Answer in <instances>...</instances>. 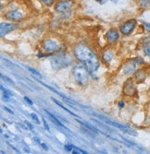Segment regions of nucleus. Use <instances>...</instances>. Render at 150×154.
I'll return each instance as SVG.
<instances>
[{"instance_id": "f257e3e1", "label": "nucleus", "mask_w": 150, "mask_h": 154, "mask_svg": "<svg viewBox=\"0 0 150 154\" xmlns=\"http://www.w3.org/2000/svg\"><path fill=\"white\" fill-rule=\"evenodd\" d=\"M73 54L79 62L84 64L88 69L89 73L94 76V73L97 72L100 66L99 59L95 53L85 45L79 44L74 46Z\"/></svg>"}, {"instance_id": "f03ea898", "label": "nucleus", "mask_w": 150, "mask_h": 154, "mask_svg": "<svg viewBox=\"0 0 150 154\" xmlns=\"http://www.w3.org/2000/svg\"><path fill=\"white\" fill-rule=\"evenodd\" d=\"M72 63V57L70 53L61 52L53 55L51 59V66L54 69H62L68 67Z\"/></svg>"}, {"instance_id": "7ed1b4c3", "label": "nucleus", "mask_w": 150, "mask_h": 154, "mask_svg": "<svg viewBox=\"0 0 150 154\" xmlns=\"http://www.w3.org/2000/svg\"><path fill=\"white\" fill-rule=\"evenodd\" d=\"M72 74L74 76V79L76 82L81 86H85L88 81V76H89V71L88 69L85 67L84 64L81 62L79 64H76L73 66L72 69Z\"/></svg>"}, {"instance_id": "20e7f679", "label": "nucleus", "mask_w": 150, "mask_h": 154, "mask_svg": "<svg viewBox=\"0 0 150 154\" xmlns=\"http://www.w3.org/2000/svg\"><path fill=\"white\" fill-rule=\"evenodd\" d=\"M42 48L46 53H53L59 50V45L58 44V42H56L55 40L47 39L42 43Z\"/></svg>"}, {"instance_id": "39448f33", "label": "nucleus", "mask_w": 150, "mask_h": 154, "mask_svg": "<svg viewBox=\"0 0 150 154\" xmlns=\"http://www.w3.org/2000/svg\"><path fill=\"white\" fill-rule=\"evenodd\" d=\"M135 27H136V20H129L120 27V32L123 35H130L134 31Z\"/></svg>"}, {"instance_id": "423d86ee", "label": "nucleus", "mask_w": 150, "mask_h": 154, "mask_svg": "<svg viewBox=\"0 0 150 154\" xmlns=\"http://www.w3.org/2000/svg\"><path fill=\"white\" fill-rule=\"evenodd\" d=\"M138 61L136 60V58L134 59H132L130 61H128L124 66H123V71H124V74L126 75H131V74H133L136 70H137L138 68Z\"/></svg>"}, {"instance_id": "0eeeda50", "label": "nucleus", "mask_w": 150, "mask_h": 154, "mask_svg": "<svg viewBox=\"0 0 150 154\" xmlns=\"http://www.w3.org/2000/svg\"><path fill=\"white\" fill-rule=\"evenodd\" d=\"M73 5V1L72 0H59V2H57L55 9L58 12H65L67 10H69Z\"/></svg>"}, {"instance_id": "6e6552de", "label": "nucleus", "mask_w": 150, "mask_h": 154, "mask_svg": "<svg viewBox=\"0 0 150 154\" xmlns=\"http://www.w3.org/2000/svg\"><path fill=\"white\" fill-rule=\"evenodd\" d=\"M18 27L17 24L14 23H8V22H2L1 25H0V33H1V36H5L8 33L11 32L12 31H14L16 28Z\"/></svg>"}, {"instance_id": "1a4fd4ad", "label": "nucleus", "mask_w": 150, "mask_h": 154, "mask_svg": "<svg viewBox=\"0 0 150 154\" xmlns=\"http://www.w3.org/2000/svg\"><path fill=\"white\" fill-rule=\"evenodd\" d=\"M106 38L108 42V44H116L119 38H120V33L117 30L115 29H110V31H108L106 34Z\"/></svg>"}, {"instance_id": "9d476101", "label": "nucleus", "mask_w": 150, "mask_h": 154, "mask_svg": "<svg viewBox=\"0 0 150 154\" xmlns=\"http://www.w3.org/2000/svg\"><path fill=\"white\" fill-rule=\"evenodd\" d=\"M23 13L22 11L19 10V9H16V10H11L9 12L7 13L6 15V18L8 20H13V21H17V20H21L23 19Z\"/></svg>"}, {"instance_id": "9b49d317", "label": "nucleus", "mask_w": 150, "mask_h": 154, "mask_svg": "<svg viewBox=\"0 0 150 154\" xmlns=\"http://www.w3.org/2000/svg\"><path fill=\"white\" fill-rule=\"evenodd\" d=\"M123 91L126 95H133L136 92V90L134 88V85L132 80H128L126 81V83L124 84V88H123Z\"/></svg>"}, {"instance_id": "f8f14e48", "label": "nucleus", "mask_w": 150, "mask_h": 154, "mask_svg": "<svg viewBox=\"0 0 150 154\" xmlns=\"http://www.w3.org/2000/svg\"><path fill=\"white\" fill-rule=\"evenodd\" d=\"M113 57H114L113 52H112L111 50H108V49L106 50V51H104L103 54H102V58H103L104 61L107 62V63H110V62L112 60Z\"/></svg>"}, {"instance_id": "ddd939ff", "label": "nucleus", "mask_w": 150, "mask_h": 154, "mask_svg": "<svg viewBox=\"0 0 150 154\" xmlns=\"http://www.w3.org/2000/svg\"><path fill=\"white\" fill-rule=\"evenodd\" d=\"M145 73L143 71V70H139V71H137L135 73V76H134V79L137 81L138 83H140V82H142V81H144L145 80Z\"/></svg>"}, {"instance_id": "4468645a", "label": "nucleus", "mask_w": 150, "mask_h": 154, "mask_svg": "<svg viewBox=\"0 0 150 154\" xmlns=\"http://www.w3.org/2000/svg\"><path fill=\"white\" fill-rule=\"evenodd\" d=\"M44 111H45L46 113V114L48 115V116H50V117L52 118V120H53L54 122H55V124H56V125H59V127H61V128H65L64 125H62V124L60 123V121H59V119H58V118H57V117H56L55 116H54V115H52L51 113H49V112H48L47 110H46V109H45Z\"/></svg>"}, {"instance_id": "2eb2a0df", "label": "nucleus", "mask_w": 150, "mask_h": 154, "mask_svg": "<svg viewBox=\"0 0 150 154\" xmlns=\"http://www.w3.org/2000/svg\"><path fill=\"white\" fill-rule=\"evenodd\" d=\"M46 6H48V7H50V6H52L53 4H54V2H55V0H41Z\"/></svg>"}, {"instance_id": "dca6fc26", "label": "nucleus", "mask_w": 150, "mask_h": 154, "mask_svg": "<svg viewBox=\"0 0 150 154\" xmlns=\"http://www.w3.org/2000/svg\"><path fill=\"white\" fill-rule=\"evenodd\" d=\"M148 4H150V0H141V7L147 8Z\"/></svg>"}, {"instance_id": "f3484780", "label": "nucleus", "mask_w": 150, "mask_h": 154, "mask_svg": "<svg viewBox=\"0 0 150 154\" xmlns=\"http://www.w3.org/2000/svg\"><path fill=\"white\" fill-rule=\"evenodd\" d=\"M145 55H147V57H150V45H147L145 47V50H144Z\"/></svg>"}, {"instance_id": "a211bd4d", "label": "nucleus", "mask_w": 150, "mask_h": 154, "mask_svg": "<svg viewBox=\"0 0 150 154\" xmlns=\"http://www.w3.org/2000/svg\"><path fill=\"white\" fill-rule=\"evenodd\" d=\"M27 69H28V70H30L33 74H35L36 76H40V77H41V74H40L38 71H36L35 69H34V68H32V67H29V66L27 67Z\"/></svg>"}, {"instance_id": "6ab92c4d", "label": "nucleus", "mask_w": 150, "mask_h": 154, "mask_svg": "<svg viewBox=\"0 0 150 154\" xmlns=\"http://www.w3.org/2000/svg\"><path fill=\"white\" fill-rule=\"evenodd\" d=\"M1 77H2V79H3L4 80H6L7 82H8L9 84H11V85H14V82H13L11 79H9L8 77H5V76H3V75H1Z\"/></svg>"}, {"instance_id": "aec40b11", "label": "nucleus", "mask_w": 150, "mask_h": 154, "mask_svg": "<svg viewBox=\"0 0 150 154\" xmlns=\"http://www.w3.org/2000/svg\"><path fill=\"white\" fill-rule=\"evenodd\" d=\"M64 148H65V149H66L67 151H72V149H74V146H72V145H70V144H69V145H66Z\"/></svg>"}, {"instance_id": "412c9836", "label": "nucleus", "mask_w": 150, "mask_h": 154, "mask_svg": "<svg viewBox=\"0 0 150 154\" xmlns=\"http://www.w3.org/2000/svg\"><path fill=\"white\" fill-rule=\"evenodd\" d=\"M43 122H44V125H45V128H46V131H50V128H49V125H47V122H46V120L43 117Z\"/></svg>"}, {"instance_id": "4be33fe9", "label": "nucleus", "mask_w": 150, "mask_h": 154, "mask_svg": "<svg viewBox=\"0 0 150 154\" xmlns=\"http://www.w3.org/2000/svg\"><path fill=\"white\" fill-rule=\"evenodd\" d=\"M31 116H32V118H33L37 124H40V121H39V119H38V117H37V116H36L35 114H31Z\"/></svg>"}, {"instance_id": "5701e85b", "label": "nucleus", "mask_w": 150, "mask_h": 154, "mask_svg": "<svg viewBox=\"0 0 150 154\" xmlns=\"http://www.w3.org/2000/svg\"><path fill=\"white\" fill-rule=\"evenodd\" d=\"M24 100H25V101H26L27 103H29L30 105H33V104H34V103L32 102V100H31V99H29L28 97H26V96H25V97H24Z\"/></svg>"}, {"instance_id": "b1692460", "label": "nucleus", "mask_w": 150, "mask_h": 154, "mask_svg": "<svg viewBox=\"0 0 150 154\" xmlns=\"http://www.w3.org/2000/svg\"><path fill=\"white\" fill-rule=\"evenodd\" d=\"M4 110H5V111H7V112H8V113H9V114L13 115V112H12L11 110H9V109H8V107H4Z\"/></svg>"}, {"instance_id": "393cba45", "label": "nucleus", "mask_w": 150, "mask_h": 154, "mask_svg": "<svg viewBox=\"0 0 150 154\" xmlns=\"http://www.w3.org/2000/svg\"><path fill=\"white\" fill-rule=\"evenodd\" d=\"M40 145H41V147H42V148H43L44 149H46H46H48V148H47V147L46 146V144H45V143H41Z\"/></svg>"}, {"instance_id": "a878e982", "label": "nucleus", "mask_w": 150, "mask_h": 154, "mask_svg": "<svg viewBox=\"0 0 150 154\" xmlns=\"http://www.w3.org/2000/svg\"><path fill=\"white\" fill-rule=\"evenodd\" d=\"M145 28H146V30L150 31V24H149V23H145Z\"/></svg>"}, {"instance_id": "bb28decb", "label": "nucleus", "mask_w": 150, "mask_h": 154, "mask_svg": "<svg viewBox=\"0 0 150 154\" xmlns=\"http://www.w3.org/2000/svg\"><path fill=\"white\" fill-rule=\"evenodd\" d=\"M123 106H124V103H123V102H120V103H119V107H120V108H122Z\"/></svg>"}, {"instance_id": "cd10ccee", "label": "nucleus", "mask_w": 150, "mask_h": 154, "mask_svg": "<svg viewBox=\"0 0 150 154\" xmlns=\"http://www.w3.org/2000/svg\"><path fill=\"white\" fill-rule=\"evenodd\" d=\"M34 140L35 142H37V143H40V144H41V142H40V139H39L38 137H34Z\"/></svg>"}, {"instance_id": "c85d7f7f", "label": "nucleus", "mask_w": 150, "mask_h": 154, "mask_svg": "<svg viewBox=\"0 0 150 154\" xmlns=\"http://www.w3.org/2000/svg\"><path fill=\"white\" fill-rule=\"evenodd\" d=\"M25 123H26V125H29V127H30V128H31V129H33V125H31V124H30L29 122H27V121H26Z\"/></svg>"}, {"instance_id": "c756f323", "label": "nucleus", "mask_w": 150, "mask_h": 154, "mask_svg": "<svg viewBox=\"0 0 150 154\" xmlns=\"http://www.w3.org/2000/svg\"><path fill=\"white\" fill-rule=\"evenodd\" d=\"M72 153H73V154H78L79 152H78V151L76 150V149H75V150H72Z\"/></svg>"}, {"instance_id": "7c9ffc66", "label": "nucleus", "mask_w": 150, "mask_h": 154, "mask_svg": "<svg viewBox=\"0 0 150 154\" xmlns=\"http://www.w3.org/2000/svg\"><path fill=\"white\" fill-rule=\"evenodd\" d=\"M4 137H6V138H8V135H4Z\"/></svg>"}, {"instance_id": "2f4dec72", "label": "nucleus", "mask_w": 150, "mask_h": 154, "mask_svg": "<svg viewBox=\"0 0 150 154\" xmlns=\"http://www.w3.org/2000/svg\"><path fill=\"white\" fill-rule=\"evenodd\" d=\"M107 1V0H102V3H104V2H106Z\"/></svg>"}, {"instance_id": "473e14b6", "label": "nucleus", "mask_w": 150, "mask_h": 154, "mask_svg": "<svg viewBox=\"0 0 150 154\" xmlns=\"http://www.w3.org/2000/svg\"><path fill=\"white\" fill-rule=\"evenodd\" d=\"M97 1H100V2H101V0H97Z\"/></svg>"}]
</instances>
